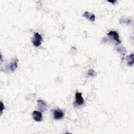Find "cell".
<instances>
[{
  "label": "cell",
  "instance_id": "6da1fadb",
  "mask_svg": "<svg viewBox=\"0 0 134 134\" xmlns=\"http://www.w3.org/2000/svg\"><path fill=\"white\" fill-rule=\"evenodd\" d=\"M42 39L41 35L38 32H35L33 37L32 42L35 47H39L41 44Z\"/></svg>",
  "mask_w": 134,
  "mask_h": 134
},
{
  "label": "cell",
  "instance_id": "7a4b0ae2",
  "mask_svg": "<svg viewBox=\"0 0 134 134\" xmlns=\"http://www.w3.org/2000/svg\"><path fill=\"white\" fill-rule=\"evenodd\" d=\"M107 35L115 41L117 44L121 43V41L119 39V36L117 32L115 31H110L107 34Z\"/></svg>",
  "mask_w": 134,
  "mask_h": 134
},
{
  "label": "cell",
  "instance_id": "3957f363",
  "mask_svg": "<svg viewBox=\"0 0 134 134\" xmlns=\"http://www.w3.org/2000/svg\"><path fill=\"white\" fill-rule=\"evenodd\" d=\"M32 116L33 119L36 121L39 122L42 120V114L39 111H37V110L34 111L32 114Z\"/></svg>",
  "mask_w": 134,
  "mask_h": 134
},
{
  "label": "cell",
  "instance_id": "277c9868",
  "mask_svg": "<svg viewBox=\"0 0 134 134\" xmlns=\"http://www.w3.org/2000/svg\"><path fill=\"white\" fill-rule=\"evenodd\" d=\"M75 103L78 105H81L84 103V98L82 96V93L77 92L75 94Z\"/></svg>",
  "mask_w": 134,
  "mask_h": 134
},
{
  "label": "cell",
  "instance_id": "5b68a950",
  "mask_svg": "<svg viewBox=\"0 0 134 134\" xmlns=\"http://www.w3.org/2000/svg\"><path fill=\"white\" fill-rule=\"evenodd\" d=\"M64 116L63 112L59 109H56L53 111V117L55 119L59 120L62 118Z\"/></svg>",
  "mask_w": 134,
  "mask_h": 134
},
{
  "label": "cell",
  "instance_id": "8992f818",
  "mask_svg": "<svg viewBox=\"0 0 134 134\" xmlns=\"http://www.w3.org/2000/svg\"><path fill=\"white\" fill-rule=\"evenodd\" d=\"M37 103H38V107L41 111H44L45 110H46L47 107H46V103L45 102H44L43 100H41V99H38L37 100Z\"/></svg>",
  "mask_w": 134,
  "mask_h": 134
},
{
  "label": "cell",
  "instance_id": "52a82bcc",
  "mask_svg": "<svg viewBox=\"0 0 134 134\" xmlns=\"http://www.w3.org/2000/svg\"><path fill=\"white\" fill-rule=\"evenodd\" d=\"M17 62H18V59L17 58L15 59L14 60H13L10 63L9 65V70L12 71L13 72L17 68Z\"/></svg>",
  "mask_w": 134,
  "mask_h": 134
},
{
  "label": "cell",
  "instance_id": "ba28073f",
  "mask_svg": "<svg viewBox=\"0 0 134 134\" xmlns=\"http://www.w3.org/2000/svg\"><path fill=\"white\" fill-rule=\"evenodd\" d=\"M83 17H85L86 18H87L91 21H94L95 20V16L93 14L91 13L88 12H85L83 14Z\"/></svg>",
  "mask_w": 134,
  "mask_h": 134
},
{
  "label": "cell",
  "instance_id": "9c48e42d",
  "mask_svg": "<svg viewBox=\"0 0 134 134\" xmlns=\"http://www.w3.org/2000/svg\"><path fill=\"white\" fill-rule=\"evenodd\" d=\"M126 60L127 61V63L128 65H132L134 62V59H133V54L132 53L130 55H127L126 57Z\"/></svg>",
  "mask_w": 134,
  "mask_h": 134
},
{
  "label": "cell",
  "instance_id": "30bf717a",
  "mask_svg": "<svg viewBox=\"0 0 134 134\" xmlns=\"http://www.w3.org/2000/svg\"><path fill=\"white\" fill-rule=\"evenodd\" d=\"M87 74H88V75H90V76H94L95 74V71H94V70L91 69V70H90L88 71Z\"/></svg>",
  "mask_w": 134,
  "mask_h": 134
},
{
  "label": "cell",
  "instance_id": "8fae6325",
  "mask_svg": "<svg viewBox=\"0 0 134 134\" xmlns=\"http://www.w3.org/2000/svg\"><path fill=\"white\" fill-rule=\"evenodd\" d=\"M1 113L2 112V111H3V109H4V105H3V103L2 102H1Z\"/></svg>",
  "mask_w": 134,
  "mask_h": 134
}]
</instances>
